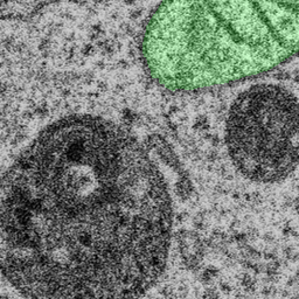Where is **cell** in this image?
I'll list each match as a JSON object with an SVG mask.
<instances>
[{
  "label": "cell",
  "mask_w": 299,
  "mask_h": 299,
  "mask_svg": "<svg viewBox=\"0 0 299 299\" xmlns=\"http://www.w3.org/2000/svg\"><path fill=\"white\" fill-rule=\"evenodd\" d=\"M150 299H159V298H150Z\"/></svg>",
  "instance_id": "9"
},
{
  "label": "cell",
  "mask_w": 299,
  "mask_h": 299,
  "mask_svg": "<svg viewBox=\"0 0 299 299\" xmlns=\"http://www.w3.org/2000/svg\"><path fill=\"white\" fill-rule=\"evenodd\" d=\"M0 215L2 273L28 299H140L166 269L165 179L100 117L46 128L2 178Z\"/></svg>",
  "instance_id": "1"
},
{
  "label": "cell",
  "mask_w": 299,
  "mask_h": 299,
  "mask_svg": "<svg viewBox=\"0 0 299 299\" xmlns=\"http://www.w3.org/2000/svg\"><path fill=\"white\" fill-rule=\"evenodd\" d=\"M151 78L193 92L256 78L299 55V1H167L145 25Z\"/></svg>",
  "instance_id": "2"
},
{
  "label": "cell",
  "mask_w": 299,
  "mask_h": 299,
  "mask_svg": "<svg viewBox=\"0 0 299 299\" xmlns=\"http://www.w3.org/2000/svg\"><path fill=\"white\" fill-rule=\"evenodd\" d=\"M220 289H221L220 291L222 292V294H224V295H230V294H232V292L234 291L233 288H232V285L228 284L227 282L221 283V284H220Z\"/></svg>",
  "instance_id": "8"
},
{
  "label": "cell",
  "mask_w": 299,
  "mask_h": 299,
  "mask_svg": "<svg viewBox=\"0 0 299 299\" xmlns=\"http://www.w3.org/2000/svg\"><path fill=\"white\" fill-rule=\"evenodd\" d=\"M241 285H242V291L245 292L246 295H252L255 294L256 291V284H255V280L251 278L250 276L245 275L243 278L241 279Z\"/></svg>",
  "instance_id": "4"
},
{
  "label": "cell",
  "mask_w": 299,
  "mask_h": 299,
  "mask_svg": "<svg viewBox=\"0 0 299 299\" xmlns=\"http://www.w3.org/2000/svg\"><path fill=\"white\" fill-rule=\"evenodd\" d=\"M200 299H221L220 292L215 288H208L202 292Z\"/></svg>",
  "instance_id": "7"
},
{
  "label": "cell",
  "mask_w": 299,
  "mask_h": 299,
  "mask_svg": "<svg viewBox=\"0 0 299 299\" xmlns=\"http://www.w3.org/2000/svg\"><path fill=\"white\" fill-rule=\"evenodd\" d=\"M217 276V270L208 269V270L203 271V273L201 275V277H200V279H201V282L203 283V284L209 285V284H212L213 280H215Z\"/></svg>",
  "instance_id": "5"
},
{
  "label": "cell",
  "mask_w": 299,
  "mask_h": 299,
  "mask_svg": "<svg viewBox=\"0 0 299 299\" xmlns=\"http://www.w3.org/2000/svg\"><path fill=\"white\" fill-rule=\"evenodd\" d=\"M261 295H262V297H264L267 299L275 298L276 296L278 295V290H277L272 284H268L261 290Z\"/></svg>",
  "instance_id": "6"
},
{
  "label": "cell",
  "mask_w": 299,
  "mask_h": 299,
  "mask_svg": "<svg viewBox=\"0 0 299 299\" xmlns=\"http://www.w3.org/2000/svg\"><path fill=\"white\" fill-rule=\"evenodd\" d=\"M228 153L249 180L276 184L299 166V101L289 89L264 83L246 89L230 108Z\"/></svg>",
  "instance_id": "3"
}]
</instances>
